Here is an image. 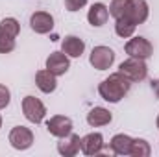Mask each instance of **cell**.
I'll list each match as a JSON object with an SVG mask.
<instances>
[{"instance_id":"14","label":"cell","mask_w":159,"mask_h":157,"mask_svg":"<svg viewBox=\"0 0 159 157\" xmlns=\"http://www.w3.org/2000/svg\"><path fill=\"white\" fill-rule=\"evenodd\" d=\"M107 17H109V9L104 6V4H93V7L89 9V22L93 26H104L107 22Z\"/></svg>"},{"instance_id":"22","label":"cell","mask_w":159,"mask_h":157,"mask_svg":"<svg viewBox=\"0 0 159 157\" xmlns=\"http://www.w3.org/2000/svg\"><path fill=\"white\" fill-rule=\"evenodd\" d=\"M9 98H11L9 89H7L6 85H0V109H4V107L9 104Z\"/></svg>"},{"instance_id":"21","label":"cell","mask_w":159,"mask_h":157,"mask_svg":"<svg viewBox=\"0 0 159 157\" xmlns=\"http://www.w3.org/2000/svg\"><path fill=\"white\" fill-rule=\"evenodd\" d=\"M128 4H129V0H113L109 6V13L115 19H122L128 11Z\"/></svg>"},{"instance_id":"24","label":"cell","mask_w":159,"mask_h":157,"mask_svg":"<svg viewBox=\"0 0 159 157\" xmlns=\"http://www.w3.org/2000/svg\"><path fill=\"white\" fill-rule=\"evenodd\" d=\"M87 4V0H65V7L69 11H78Z\"/></svg>"},{"instance_id":"17","label":"cell","mask_w":159,"mask_h":157,"mask_svg":"<svg viewBox=\"0 0 159 157\" xmlns=\"http://www.w3.org/2000/svg\"><path fill=\"white\" fill-rule=\"evenodd\" d=\"M35 83H37V87H39L43 92H52L56 89V85H57L56 74H52L48 69L46 70H39L35 74Z\"/></svg>"},{"instance_id":"5","label":"cell","mask_w":159,"mask_h":157,"mask_svg":"<svg viewBox=\"0 0 159 157\" xmlns=\"http://www.w3.org/2000/svg\"><path fill=\"white\" fill-rule=\"evenodd\" d=\"M22 111H24V117L28 118L30 122H34V124H39L41 120L44 118V113H46L43 102L37 100V98H34V96H26L22 100Z\"/></svg>"},{"instance_id":"12","label":"cell","mask_w":159,"mask_h":157,"mask_svg":"<svg viewBox=\"0 0 159 157\" xmlns=\"http://www.w3.org/2000/svg\"><path fill=\"white\" fill-rule=\"evenodd\" d=\"M30 26L35 34H48L54 28V19H52V15H48L44 11H37V13L32 15Z\"/></svg>"},{"instance_id":"4","label":"cell","mask_w":159,"mask_h":157,"mask_svg":"<svg viewBox=\"0 0 159 157\" xmlns=\"http://www.w3.org/2000/svg\"><path fill=\"white\" fill-rule=\"evenodd\" d=\"M126 20H129L131 24H143L146 19H148V4L144 0H129L128 4V11L126 15L122 17Z\"/></svg>"},{"instance_id":"2","label":"cell","mask_w":159,"mask_h":157,"mask_svg":"<svg viewBox=\"0 0 159 157\" xmlns=\"http://www.w3.org/2000/svg\"><path fill=\"white\" fill-rule=\"evenodd\" d=\"M119 72L124 74L129 81H143L148 74V67L144 63V59L141 57H129L124 63H120Z\"/></svg>"},{"instance_id":"19","label":"cell","mask_w":159,"mask_h":157,"mask_svg":"<svg viewBox=\"0 0 159 157\" xmlns=\"http://www.w3.org/2000/svg\"><path fill=\"white\" fill-rule=\"evenodd\" d=\"M150 144L143 139H133V144H131V150H129V155L133 157H148L150 155Z\"/></svg>"},{"instance_id":"6","label":"cell","mask_w":159,"mask_h":157,"mask_svg":"<svg viewBox=\"0 0 159 157\" xmlns=\"http://www.w3.org/2000/svg\"><path fill=\"white\" fill-rule=\"evenodd\" d=\"M9 142L15 150H28L34 142V133L24 126H17L9 133Z\"/></svg>"},{"instance_id":"3","label":"cell","mask_w":159,"mask_h":157,"mask_svg":"<svg viewBox=\"0 0 159 157\" xmlns=\"http://www.w3.org/2000/svg\"><path fill=\"white\" fill-rule=\"evenodd\" d=\"M89 61H91V65H93L94 69L106 70V69H109V67L113 65V61H115V52H113L111 48H107V46H96V48H93Z\"/></svg>"},{"instance_id":"18","label":"cell","mask_w":159,"mask_h":157,"mask_svg":"<svg viewBox=\"0 0 159 157\" xmlns=\"http://www.w3.org/2000/svg\"><path fill=\"white\" fill-rule=\"evenodd\" d=\"M20 32V26L15 19H4L0 22V37H6V39H15Z\"/></svg>"},{"instance_id":"8","label":"cell","mask_w":159,"mask_h":157,"mask_svg":"<svg viewBox=\"0 0 159 157\" xmlns=\"http://www.w3.org/2000/svg\"><path fill=\"white\" fill-rule=\"evenodd\" d=\"M46 129L50 131V135H56V137H67L69 133H72V120L67 117H61V115H56L46 122Z\"/></svg>"},{"instance_id":"27","label":"cell","mask_w":159,"mask_h":157,"mask_svg":"<svg viewBox=\"0 0 159 157\" xmlns=\"http://www.w3.org/2000/svg\"><path fill=\"white\" fill-rule=\"evenodd\" d=\"M157 128H159V117H157Z\"/></svg>"},{"instance_id":"9","label":"cell","mask_w":159,"mask_h":157,"mask_svg":"<svg viewBox=\"0 0 159 157\" xmlns=\"http://www.w3.org/2000/svg\"><path fill=\"white\" fill-rule=\"evenodd\" d=\"M69 67H70V63H69V57L65 52H52L46 59V69L56 76L65 74L69 70Z\"/></svg>"},{"instance_id":"7","label":"cell","mask_w":159,"mask_h":157,"mask_svg":"<svg viewBox=\"0 0 159 157\" xmlns=\"http://www.w3.org/2000/svg\"><path fill=\"white\" fill-rule=\"evenodd\" d=\"M154 52L150 41H146L144 37H133L131 41L126 43V54H129L131 57H141V59H146L150 57Z\"/></svg>"},{"instance_id":"15","label":"cell","mask_w":159,"mask_h":157,"mask_svg":"<svg viewBox=\"0 0 159 157\" xmlns=\"http://www.w3.org/2000/svg\"><path fill=\"white\" fill-rule=\"evenodd\" d=\"M131 144H133V139L120 133V135H115L113 141H111V150L113 154L117 155H129V150H131Z\"/></svg>"},{"instance_id":"20","label":"cell","mask_w":159,"mask_h":157,"mask_svg":"<svg viewBox=\"0 0 159 157\" xmlns=\"http://www.w3.org/2000/svg\"><path fill=\"white\" fill-rule=\"evenodd\" d=\"M115 32H117V35H120V37H131L133 32H135V24H131L126 19H117Z\"/></svg>"},{"instance_id":"25","label":"cell","mask_w":159,"mask_h":157,"mask_svg":"<svg viewBox=\"0 0 159 157\" xmlns=\"http://www.w3.org/2000/svg\"><path fill=\"white\" fill-rule=\"evenodd\" d=\"M152 89H154L156 96L159 98V79H154V81H152Z\"/></svg>"},{"instance_id":"26","label":"cell","mask_w":159,"mask_h":157,"mask_svg":"<svg viewBox=\"0 0 159 157\" xmlns=\"http://www.w3.org/2000/svg\"><path fill=\"white\" fill-rule=\"evenodd\" d=\"M0 128H2V117H0Z\"/></svg>"},{"instance_id":"13","label":"cell","mask_w":159,"mask_h":157,"mask_svg":"<svg viewBox=\"0 0 159 157\" xmlns=\"http://www.w3.org/2000/svg\"><path fill=\"white\" fill-rule=\"evenodd\" d=\"M61 48H63V52H65L67 56H70V57H80V56L83 54V50H85V43L80 39V37L69 35V37L63 39Z\"/></svg>"},{"instance_id":"1","label":"cell","mask_w":159,"mask_h":157,"mask_svg":"<svg viewBox=\"0 0 159 157\" xmlns=\"http://www.w3.org/2000/svg\"><path fill=\"white\" fill-rule=\"evenodd\" d=\"M129 87H131V81L126 78L124 74L117 72V74H111L109 78L104 79L98 85V92H100V96L104 100H107L111 104H117V102H120L128 94Z\"/></svg>"},{"instance_id":"10","label":"cell","mask_w":159,"mask_h":157,"mask_svg":"<svg viewBox=\"0 0 159 157\" xmlns=\"http://www.w3.org/2000/svg\"><path fill=\"white\" fill-rule=\"evenodd\" d=\"M81 148V139L74 133H69L67 137H61V141L57 142V152L65 157L76 155Z\"/></svg>"},{"instance_id":"11","label":"cell","mask_w":159,"mask_h":157,"mask_svg":"<svg viewBox=\"0 0 159 157\" xmlns=\"http://www.w3.org/2000/svg\"><path fill=\"white\" fill-rule=\"evenodd\" d=\"M104 148V137L100 133H89L81 139V152L85 155H98Z\"/></svg>"},{"instance_id":"16","label":"cell","mask_w":159,"mask_h":157,"mask_svg":"<svg viewBox=\"0 0 159 157\" xmlns=\"http://www.w3.org/2000/svg\"><path fill=\"white\" fill-rule=\"evenodd\" d=\"M87 122H89V126H93V128L106 126V124L111 122V113H109L107 109H104V107H94V109L89 111Z\"/></svg>"},{"instance_id":"23","label":"cell","mask_w":159,"mask_h":157,"mask_svg":"<svg viewBox=\"0 0 159 157\" xmlns=\"http://www.w3.org/2000/svg\"><path fill=\"white\" fill-rule=\"evenodd\" d=\"M15 48V41L13 39H6V37H0V54H7Z\"/></svg>"}]
</instances>
